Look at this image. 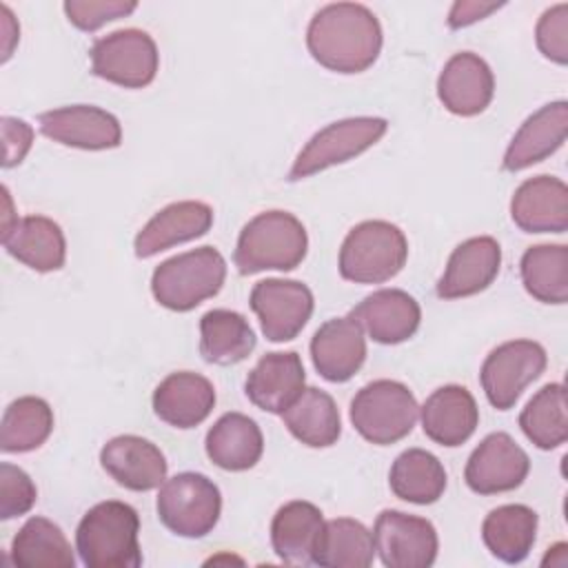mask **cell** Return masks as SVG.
Masks as SVG:
<instances>
[{
  "label": "cell",
  "instance_id": "cell-11",
  "mask_svg": "<svg viewBox=\"0 0 568 568\" xmlns=\"http://www.w3.org/2000/svg\"><path fill=\"white\" fill-rule=\"evenodd\" d=\"M375 552L388 568H428L437 559V530L417 515L386 508L375 519Z\"/></svg>",
  "mask_w": 568,
  "mask_h": 568
},
{
  "label": "cell",
  "instance_id": "cell-38",
  "mask_svg": "<svg viewBox=\"0 0 568 568\" xmlns=\"http://www.w3.org/2000/svg\"><path fill=\"white\" fill-rule=\"evenodd\" d=\"M38 490L31 477L9 462L0 464V519H13L29 513Z\"/></svg>",
  "mask_w": 568,
  "mask_h": 568
},
{
  "label": "cell",
  "instance_id": "cell-37",
  "mask_svg": "<svg viewBox=\"0 0 568 568\" xmlns=\"http://www.w3.org/2000/svg\"><path fill=\"white\" fill-rule=\"evenodd\" d=\"M53 430V410L42 397L24 395L13 399L2 415V453H29L40 448Z\"/></svg>",
  "mask_w": 568,
  "mask_h": 568
},
{
  "label": "cell",
  "instance_id": "cell-26",
  "mask_svg": "<svg viewBox=\"0 0 568 568\" xmlns=\"http://www.w3.org/2000/svg\"><path fill=\"white\" fill-rule=\"evenodd\" d=\"M322 528L324 517L315 504L295 499L280 506L271 521V544L275 555L284 564H313Z\"/></svg>",
  "mask_w": 568,
  "mask_h": 568
},
{
  "label": "cell",
  "instance_id": "cell-40",
  "mask_svg": "<svg viewBox=\"0 0 568 568\" xmlns=\"http://www.w3.org/2000/svg\"><path fill=\"white\" fill-rule=\"evenodd\" d=\"M535 40L539 51L548 60L557 64L568 62V4L566 2H559L541 13L535 29Z\"/></svg>",
  "mask_w": 568,
  "mask_h": 568
},
{
  "label": "cell",
  "instance_id": "cell-42",
  "mask_svg": "<svg viewBox=\"0 0 568 568\" xmlns=\"http://www.w3.org/2000/svg\"><path fill=\"white\" fill-rule=\"evenodd\" d=\"M501 7V2H481V0H457L450 7L448 13V27L450 29H462L468 27L477 20H484L486 16H490L493 11H497Z\"/></svg>",
  "mask_w": 568,
  "mask_h": 568
},
{
  "label": "cell",
  "instance_id": "cell-44",
  "mask_svg": "<svg viewBox=\"0 0 568 568\" xmlns=\"http://www.w3.org/2000/svg\"><path fill=\"white\" fill-rule=\"evenodd\" d=\"M552 552H548L546 557H544V566H566L568 564V546L564 544V541H559V544H555L552 548H550Z\"/></svg>",
  "mask_w": 568,
  "mask_h": 568
},
{
  "label": "cell",
  "instance_id": "cell-32",
  "mask_svg": "<svg viewBox=\"0 0 568 568\" xmlns=\"http://www.w3.org/2000/svg\"><path fill=\"white\" fill-rule=\"evenodd\" d=\"M388 486L395 497L408 504H435L446 490V470L433 453L408 448L393 462Z\"/></svg>",
  "mask_w": 568,
  "mask_h": 568
},
{
  "label": "cell",
  "instance_id": "cell-7",
  "mask_svg": "<svg viewBox=\"0 0 568 568\" xmlns=\"http://www.w3.org/2000/svg\"><path fill=\"white\" fill-rule=\"evenodd\" d=\"M158 517L173 535L200 539L209 535L222 513L220 488L202 473H178L158 493Z\"/></svg>",
  "mask_w": 568,
  "mask_h": 568
},
{
  "label": "cell",
  "instance_id": "cell-29",
  "mask_svg": "<svg viewBox=\"0 0 568 568\" xmlns=\"http://www.w3.org/2000/svg\"><path fill=\"white\" fill-rule=\"evenodd\" d=\"M539 517L524 504L493 508L481 524V539L493 557L504 564H519L532 550Z\"/></svg>",
  "mask_w": 568,
  "mask_h": 568
},
{
  "label": "cell",
  "instance_id": "cell-1",
  "mask_svg": "<svg viewBox=\"0 0 568 568\" xmlns=\"http://www.w3.org/2000/svg\"><path fill=\"white\" fill-rule=\"evenodd\" d=\"M306 47L313 60L331 71L362 73L382 51V27L368 7L333 2L311 18Z\"/></svg>",
  "mask_w": 568,
  "mask_h": 568
},
{
  "label": "cell",
  "instance_id": "cell-27",
  "mask_svg": "<svg viewBox=\"0 0 568 568\" xmlns=\"http://www.w3.org/2000/svg\"><path fill=\"white\" fill-rule=\"evenodd\" d=\"M2 244L11 257L24 266L49 273L64 266L67 242L58 222L44 215H27L2 235Z\"/></svg>",
  "mask_w": 568,
  "mask_h": 568
},
{
  "label": "cell",
  "instance_id": "cell-19",
  "mask_svg": "<svg viewBox=\"0 0 568 568\" xmlns=\"http://www.w3.org/2000/svg\"><path fill=\"white\" fill-rule=\"evenodd\" d=\"M510 217L524 233H564L568 229V186L555 175L521 182L510 200Z\"/></svg>",
  "mask_w": 568,
  "mask_h": 568
},
{
  "label": "cell",
  "instance_id": "cell-22",
  "mask_svg": "<svg viewBox=\"0 0 568 568\" xmlns=\"http://www.w3.org/2000/svg\"><path fill=\"white\" fill-rule=\"evenodd\" d=\"M424 435L439 446H462L479 424V408L468 388L448 384L433 390L419 408Z\"/></svg>",
  "mask_w": 568,
  "mask_h": 568
},
{
  "label": "cell",
  "instance_id": "cell-25",
  "mask_svg": "<svg viewBox=\"0 0 568 568\" xmlns=\"http://www.w3.org/2000/svg\"><path fill=\"white\" fill-rule=\"evenodd\" d=\"M213 406L215 388L200 373H171L153 390V413L173 428H193L202 424Z\"/></svg>",
  "mask_w": 568,
  "mask_h": 568
},
{
  "label": "cell",
  "instance_id": "cell-5",
  "mask_svg": "<svg viewBox=\"0 0 568 568\" xmlns=\"http://www.w3.org/2000/svg\"><path fill=\"white\" fill-rule=\"evenodd\" d=\"M408 257V242L399 226L386 220L355 224L339 248V275L355 284H382L395 277Z\"/></svg>",
  "mask_w": 568,
  "mask_h": 568
},
{
  "label": "cell",
  "instance_id": "cell-36",
  "mask_svg": "<svg viewBox=\"0 0 568 568\" xmlns=\"http://www.w3.org/2000/svg\"><path fill=\"white\" fill-rule=\"evenodd\" d=\"M519 426L524 435L541 450H552L561 446L568 437L564 384L552 382L539 388L519 413Z\"/></svg>",
  "mask_w": 568,
  "mask_h": 568
},
{
  "label": "cell",
  "instance_id": "cell-30",
  "mask_svg": "<svg viewBox=\"0 0 568 568\" xmlns=\"http://www.w3.org/2000/svg\"><path fill=\"white\" fill-rule=\"evenodd\" d=\"M255 342L251 324L237 311L213 308L200 320V355L209 364H237L253 353Z\"/></svg>",
  "mask_w": 568,
  "mask_h": 568
},
{
  "label": "cell",
  "instance_id": "cell-43",
  "mask_svg": "<svg viewBox=\"0 0 568 568\" xmlns=\"http://www.w3.org/2000/svg\"><path fill=\"white\" fill-rule=\"evenodd\" d=\"M0 11H2V33H4V53H2V60L7 62L9 55H11V51H13V44H16L18 38H20V36H18L20 29H18V22L13 20V13L9 11L7 4H2Z\"/></svg>",
  "mask_w": 568,
  "mask_h": 568
},
{
  "label": "cell",
  "instance_id": "cell-16",
  "mask_svg": "<svg viewBox=\"0 0 568 568\" xmlns=\"http://www.w3.org/2000/svg\"><path fill=\"white\" fill-rule=\"evenodd\" d=\"M100 464L115 484L135 493L162 486L169 468L164 453L153 442L138 435L109 439L100 450Z\"/></svg>",
  "mask_w": 568,
  "mask_h": 568
},
{
  "label": "cell",
  "instance_id": "cell-9",
  "mask_svg": "<svg viewBox=\"0 0 568 568\" xmlns=\"http://www.w3.org/2000/svg\"><path fill=\"white\" fill-rule=\"evenodd\" d=\"M93 75L124 89H142L155 80L160 53L142 29H118L98 38L89 51Z\"/></svg>",
  "mask_w": 568,
  "mask_h": 568
},
{
  "label": "cell",
  "instance_id": "cell-20",
  "mask_svg": "<svg viewBox=\"0 0 568 568\" xmlns=\"http://www.w3.org/2000/svg\"><path fill=\"white\" fill-rule=\"evenodd\" d=\"M568 133V102L557 100L544 104L532 115L524 120L519 131L513 135L506 153H504V171L517 173L524 171L548 155H552L564 142Z\"/></svg>",
  "mask_w": 568,
  "mask_h": 568
},
{
  "label": "cell",
  "instance_id": "cell-17",
  "mask_svg": "<svg viewBox=\"0 0 568 568\" xmlns=\"http://www.w3.org/2000/svg\"><path fill=\"white\" fill-rule=\"evenodd\" d=\"M495 93V78L484 58L470 51L455 53L437 78V95L446 111L473 118L486 111Z\"/></svg>",
  "mask_w": 568,
  "mask_h": 568
},
{
  "label": "cell",
  "instance_id": "cell-34",
  "mask_svg": "<svg viewBox=\"0 0 568 568\" xmlns=\"http://www.w3.org/2000/svg\"><path fill=\"white\" fill-rule=\"evenodd\" d=\"M375 557L373 532L357 519L337 517L324 521L313 564L326 568H366Z\"/></svg>",
  "mask_w": 568,
  "mask_h": 568
},
{
  "label": "cell",
  "instance_id": "cell-14",
  "mask_svg": "<svg viewBox=\"0 0 568 568\" xmlns=\"http://www.w3.org/2000/svg\"><path fill=\"white\" fill-rule=\"evenodd\" d=\"M38 124L42 135L73 149L104 151L115 149L122 142L118 118L93 104H71L44 111L40 113Z\"/></svg>",
  "mask_w": 568,
  "mask_h": 568
},
{
  "label": "cell",
  "instance_id": "cell-2",
  "mask_svg": "<svg viewBox=\"0 0 568 568\" xmlns=\"http://www.w3.org/2000/svg\"><path fill=\"white\" fill-rule=\"evenodd\" d=\"M140 517L124 501H100L84 513L75 530V550L89 568H138Z\"/></svg>",
  "mask_w": 568,
  "mask_h": 568
},
{
  "label": "cell",
  "instance_id": "cell-8",
  "mask_svg": "<svg viewBox=\"0 0 568 568\" xmlns=\"http://www.w3.org/2000/svg\"><path fill=\"white\" fill-rule=\"evenodd\" d=\"M386 129L388 122L373 115H357L326 124L297 153L288 171V180L297 182L335 164L348 162L351 158H357L371 149L386 133Z\"/></svg>",
  "mask_w": 568,
  "mask_h": 568
},
{
  "label": "cell",
  "instance_id": "cell-39",
  "mask_svg": "<svg viewBox=\"0 0 568 568\" xmlns=\"http://www.w3.org/2000/svg\"><path fill=\"white\" fill-rule=\"evenodd\" d=\"M138 2L124 0H67L62 4L69 22L80 31H95L106 22L133 13Z\"/></svg>",
  "mask_w": 568,
  "mask_h": 568
},
{
  "label": "cell",
  "instance_id": "cell-28",
  "mask_svg": "<svg viewBox=\"0 0 568 568\" xmlns=\"http://www.w3.org/2000/svg\"><path fill=\"white\" fill-rule=\"evenodd\" d=\"M204 448L217 468L240 473L260 462L264 437L260 426L248 415L226 413L209 428Z\"/></svg>",
  "mask_w": 568,
  "mask_h": 568
},
{
  "label": "cell",
  "instance_id": "cell-15",
  "mask_svg": "<svg viewBox=\"0 0 568 568\" xmlns=\"http://www.w3.org/2000/svg\"><path fill=\"white\" fill-rule=\"evenodd\" d=\"M311 359L326 382H348L366 359V337L359 322L351 313L324 322L311 339Z\"/></svg>",
  "mask_w": 568,
  "mask_h": 568
},
{
  "label": "cell",
  "instance_id": "cell-21",
  "mask_svg": "<svg viewBox=\"0 0 568 568\" xmlns=\"http://www.w3.org/2000/svg\"><path fill=\"white\" fill-rule=\"evenodd\" d=\"M351 315L377 344H402L415 335L422 322L417 300L402 288H379L366 295Z\"/></svg>",
  "mask_w": 568,
  "mask_h": 568
},
{
  "label": "cell",
  "instance_id": "cell-31",
  "mask_svg": "<svg viewBox=\"0 0 568 568\" xmlns=\"http://www.w3.org/2000/svg\"><path fill=\"white\" fill-rule=\"evenodd\" d=\"M288 433L311 446L326 448L339 439L342 419L335 399L322 388H304L302 395L282 413Z\"/></svg>",
  "mask_w": 568,
  "mask_h": 568
},
{
  "label": "cell",
  "instance_id": "cell-33",
  "mask_svg": "<svg viewBox=\"0 0 568 568\" xmlns=\"http://www.w3.org/2000/svg\"><path fill=\"white\" fill-rule=\"evenodd\" d=\"M11 561L20 568H73L75 557L58 524L31 517L11 541Z\"/></svg>",
  "mask_w": 568,
  "mask_h": 568
},
{
  "label": "cell",
  "instance_id": "cell-18",
  "mask_svg": "<svg viewBox=\"0 0 568 568\" xmlns=\"http://www.w3.org/2000/svg\"><path fill=\"white\" fill-rule=\"evenodd\" d=\"M501 266V246L495 237L479 235L462 242L448 257L444 275L437 282L442 300L477 295L493 284Z\"/></svg>",
  "mask_w": 568,
  "mask_h": 568
},
{
  "label": "cell",
  "instance_id": "cell-10",
  "mask_svg": "<svg viewBox=\"0 0 568 568\" xmlns=\"http://www.w3.org/2000/svg\"><path fill=\"white\" fill-rule=\"evenodd\" d=\"M546 362L544 346L532 339H510L493 348L479 371L490 406L497 410L513 408L524 388L544 373Z\"/></svg>",
  "mask_w": 568,
  "mask_h": 568
},
{
  "label": "cell",
  "instance_id": "cell-4",
  "mask_svg": "<svg viewBox=\"0 0 568 568\" xmlns=\"http://www.w3.org/2000/svg\"><path fill=\"white\" fill-rule=\"evenodd\" d=\"M226 260L213 246H200L164 260L151 277L155 302L169 311L186 313L220 293Z\"/></svg>",
  "mask_w": 568,
  "mask_h": 568
},
{
  "label": "cell",
  "instance_id": "cell-13",
  "mask_svg": "<svg viewBox=\"0 0 568 568\" xmlns=\"http://www.w3.org/2000/svg\"><path fill=\"white\" fill-rule=\"evenodd\" d=\"M530 470L526 450L508 433H490L470 453L464 479L473 493L497 495L515 490Z\"/></svg>",
  "mask_w": 568,
  "mask_h": 568
},
{
  "label": "cell",
  "instance_id": "cell-23",
  "mask_svg": "<svg viewBox=\"0 0 568 568\" xmlns=\"http://www.w3.org/2000/svg\"><path fill=\"white\" fill-rule=\"evenodd\" d=\"M304 364L295 351L266 353L244 382L246 397L266 413L282 415L304 390Z\"/></svg>",
  "mask_w": 568,
  "mask_h": 568
},
{
  "label": "cell",
  "instance_id": "cell-41",
  "mask_svg": "<svg viewBox=\"0 0 568 568\" xmlns=\"http://www.w3.org/2000/svg\"><path fill=\"white\" fill-rule=\"evenodd\" d=\"M0 131H2V142H4V155H2V166L11 169L24 160V155L31 149L33 142V129L18 118L4 115L0 120Z\"/></svg>",
  "mask_w": 568,
  "mask_h": 568
},
{
  "label": "cell",
  "instance_id": "cell-3",
  "mask_svg": "<svg viewBox=\"0 0 568 568\" xmlns=\"http://www.w3.org/2000/svg\"><path fill=\"white\" fill-rule=\"evenodd\" d=\"M308 251L304 224L286 211H264L240 231L233 262L242 275L262 271H293Z\"/></svg>",
  "mask_w": 568,
  "mask_h": 568
},
{
  "label": "cell",
  "instance_id": "cell-6",
  "mask_svg": "<svg viewBox=\"0 0 568 568\" xmlns=\"http://www.w3.org/2000/svg\"><path fill=\"white\" fill-rule=\"evenodd\" d=\"M419 417L415 395L395 379L362 386L351 402V424L371 444L388 446L404 439Z\"/></svg>",
  "mask_w": 568,
  "mask_h": 568
},
{
  "label": "cell",
  "instance_id": "cell-24",
  "mask_svg": "<svg viewBox=\"0 0 568 568\" xmlns=\"http://www.w3.org/2000/svg\"><path fill=\"white\" fill-rule=\"evenodd\" d=\"M213 224V209L197 200L173 202L158 211L135 235V255L146 260L175 244L202 237Z\"/></svg>",
  "mask_w": 568,
  "mask_h": 568
},
{
  "label": "cell",
  "instance_id": "cell-12",
  "mask_svg": "<svg viewBox=\"0 0 568 568\" xmlns=\"http://www.w3.org/2000/svg\"><path fill=\"white\" fill-rule=\"evenodd\" d=\"M248 304L268 342H288L311 320L313 293L297 280L268 277L253 286Z\"/></svg>",
  "mask_w": 568,
  "mask_h": 568
},
{
  "label": "cell",
  "instance_id": "cell-35",
  "mask_svg": "<svg viewBox=\"0 0 568 568\" xmlns=\"http://www.w3.org/2000/svg\"><path fill=\"white\" fill-rule=\"evenodd\" d=\"M521 282L528 295L544 304L568 302V246L537 244L530 246L519 262Z\"/></svg>",
  "mask_w": 568,
  "mask_h": 568
}]
</instances>
